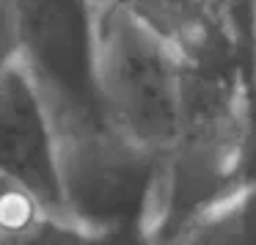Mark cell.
<instances>
[{
  "label": "cell",
  "mask_w": 256,
  "mask_h": 245,
  "mask_svg": "<svg viewBox=\"0 0 256 245\" xmlns=\"http://www.w3.org/2000/svg\"><path fill=\"white\" fill-rule=\"evenodd\" d=\"M42 228V206L20 179L0 176V240H25Z\"/></svg>",
  "instance_id": "1"
}]
</instances>
